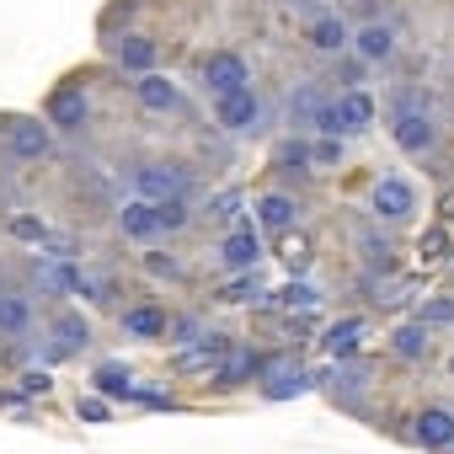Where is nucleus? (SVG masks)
<instances>
[{"mask_svg":"<svg viewBox=\"0 0 454 454\" xmlns=\"http://www.w3.org/2000/svg\"><path fill=\"white\" fill-rule=\"evenodd\" d=\"M390 139H395V150L401 155H433L438 150V123H433V113L427 107H411V102H401L395 107V118H390Z\"/></svg>","mask_w":454,"mask_h":454,"instance_id":"1","label":"nucleus"},{"mask_svg":"<svg viewBox=\"0 0 454 454\" xmlns=\"http://www.w3.org/2000/svg\"><path fill=\"white\" fill-rule=\"evenodd\" d=\"M129 182H134V192H139V198L160 203V198H182V192H187V182H192V171H187L182 160H145V166H134V171H129Z\"/></svg>","mask_w":454,"mask_h":454,"instance_id":"2","label":"nucleus"},{"mask_svg":"<svg viewBox=\"0 0 454 454\" xmlns=\"http://www.w3.org/2000/svg\"><path fill=\"white\" fill-rule=\"evenodd\" d=\"M214 118H219V129H231V134H257L262 129V97H257V86H236V91L214 97Z\"/></svg>","mask_w":454,"mask_h":454,"instance_id":"3","label":"nucleus"},{"mask_svg":"<svg viewBox=\"0 0 454 454\" xmlns=\"http://www.w3.org/2000/svg\"><path fill=\"white\" fill-rule=\"evenodd\" d=\"M369 208H374L385 224H401V219L417 214V187H411L401 171H385V176L374 182V192H369Z\"/></svg>","mask_w":454,"mask_h":454,"instance_id":"4","label":"nucleus"},{"mask_svg":"<svg viewBox=\"0 0 454 454\" xmlns=\"http://www.w3.org/2000/svg\"><path fill=\"white\" fill-rule=\"evenodd\" d=\"M198 75H203V86H208L214 97L236 91V86H252V65H247L236 49H219V54H208V59L198 65Z\"/></svg>","mask_w":454,"mask_h":454,"instance_id":"5","label":"nucleus"},{"mask_svg":"<svg viewBox=\"0 0 454 454\" xmlns=\"http://www.w3.org/2000/svg\"><path fill=\"white\" fill-rule=\"evenodd\" d=\"M91 123V97H86V86H59L54 97H49V129L54 134H81Z\"/></svg>","mask_w":454,"mask_h":454,"instance_id":"6","label":"nucleus"},{"mask_svg":"<svg viewBox=\"0 0 454 454\" xmlns=\"http://www.w3.org/2000/svg\"><path fill=\"white\" fill-rule=\"evenodd\" d=\"M374 97L369 91H358V86H348V91H337L332 97V123H337V139L342 134H369L374 129Z\"/></svg>","mask_w":454,"mask_h":454,"instance_id":"7","label":"nucleus"},{"mask_svg":"<svg viewBox=\"0 0 454 454\" xmlns=\"http://www.w3.org/2000/svg\"><path fill=\"white\" fill-rule=\"evenodd\" d=\"M6 150H12L17 160H43V155L54 150L49 118H12V123H6Z\"/></svg>","mask_w":454,"mask_h":454,"instance_id":"8","label":"nucleus"},{"mask_svg":"<svg viewBox=\"0 0 454 454\" xmlns=\"http://www.w3.org/2000/svg\"><path fill=\"white\" fill-rule=\"evenodd\" d=\"M411 438H417L427 454H449V449H454V411H449V406H422L417 422H411Z\"/></svg>","mask_w":454,"mask_h":454,"instance_id":"9","label":"nucleus"},{"mask_svg":"<svg viewBox=\"0 0 454 454\" xmlns=\"http://www.w3.org/2000/svg\"><path fill=\"white\" fill-rule=\"evenodd\" d=\"M134 102H139L145 113H182V86H176L171 75H160V70H145V75L134 81Z\"/></svg>","mask_w":454,"mask_h":454,"instance_id":"10","label":"nucleus"},{"mask_svg":"<svg viewBox=\"0 0 454 454\" xmlns=\"http://www.w3.org/2000/svg\"><path fill=\"white\" fill-rule=\"evenodd\" d=\"M155 59H160V49H155V38H145V33H123V38L113 43V65L129 70V75L155 70Z\"/></svg>","mask_w":454,"mask_h":454,"instance_id":"11","label":"nucleus"},{"mask_svg":"<svg viewBox=\"0 0 454 454\" xmlns=\"http://www.w3.org/2000/svg\"><path fill=\"white\" fill-rule=\"evenodd\" d=\"M364 65H390L395 59V33L385 27V22H369V27H358L353 33V43H348Z\"/></svg>","mask_w":454,"mask_h":454,"instance_id":"12","label":"nucleus"},{"mask_svg":"<svg viewBox=\"0 0 454 454\" xmlns=\"http://www.w3.org/2000/svg\"><path fill=\"white\" fill-rule=\"evenodd\" d=\"M257 257H262L257 231H231V236L219 241V262L231 268V273H252V268H257Z\"/></svg>","mask_w":454,"mask_h":454,"instance_id":"13","label":"nucleus"},{"mask_svg":"<svg viewBox=\"0 0 454 454\" xmlns=\"http://www.w3.org/2000/svg\"><path fill=\"white\" fill-rule=\"evenodd\" d=\"M49 337H54V358H65V353H81V348H91V321H86L81 310H59Z\"/></svg>","mask_w":454,"mask_h":454,"instance_id":"14","label":"nucleus"},{"mask_svg":"<svg viewBox=\"0 0 454 454\" xmlns=\"http://www.w3.org/2000/svg\"><path fill=\"white\" fill-rule=\"evenodd\" d=\"M118 231H123L129 241H155V236H160L155 203H150V198H129V203L118 208Z\"/></svg>","mask_w":454,"mask_h":454,"instance_id":"15","label":"nucleus"},{"mask_svg":"<svg viewBox=\"0 0 454 454\" xmlns=\"http://www.w3.org/2000/svg\"><path fill=\"white\" fill-rule=\"evenodd\" d=\"M321 102H326V86H321V81H300V86L289 91V102H284L289 129H310L316 113H321Z\"/></svg>","mask_w":454,"mask_h":454,"instance_id":"16","label":"nucleus"},{"mask_svg":"<svg viewBox=\"0 0 454 454\" xmlns=\"http://www.w3.org/2000/svg\"><path fill=\"white\" fill-rule=\"evenodd\" d=\"M0 332L6 337H27L33 332V300L22 289H6V284H0Z\"/></svg>","mask_w":454,"mask_h":454,"instance_id":"17","label":"nucleus"},{"mask_svg":"<svg viewBox=\"0 0 454 454\" xmlns=\"http://www.w3.org/2000/svg\"><path fill=\"white\" fill-rule=\"evenodd\" d=\"M305 38H310V49H321V54H342L348 43H353V33L332 17V12H321V17H310V27H305Z\"/></svg>","mask_w":454,"mask_h":454,"instance_id":"18","label":"nucleus"},{"mask_svg":"<svg viewBox=\"0 0 454 454\" xmlns=\"http://www.w3.org/2000/svg\"><path fill=\"white\" fill-rule=\"evenodd\" d=\"M305 385H310L305 369H289V364H268V369H262V395H268V401H289V395H300Z\"/></svg>","mask_w":454,"mask_h":454,"instance_id":"19","label":"nucleus"},{"mask_svg":"<svg viewBox=\"0 0 454 454\" xmlns=\"http://www.w3.org/2000/svg\"><path fill=\"white\" fill-rule=\"evenodd\" d=\"M123 332L139 337V342H160V337H166V310H155V305H129V310H123Z\"/></svg>","mask_w":454,"mask_h":454,"instance_id":"20","label":"nucleus"},{"mask_svg":"<svg viewBox=\"0 0 454 454\" xmlns=\"http://www.w3.org/2000/svg\"><path fill=\"white\" fill-rule=\"evenodd\" d=\"M91 385H97L102 401H134V374H129L123 364H97Z\"/></svg>","mask_w":454,"mask_h":454,"instance_id":"21","label":"nucleus"},{"mask_svg":"<svg viewBox=\"0 0 454 454\" xmlns=\"http://www.w3.org/2000/svg\"><path fill=\"white\" fill-rule=\"evenodd\" d=\"M262 369H268V364H262L257 353H247V348H241L224 369H214V390H241V385H247L252 374H262Z\"/></svg>","mask_w":454,"mask_h":454,"instance_id":"22","label":"nucleus"},{"mask_svg":"<svg viewBox=\"0 0 454 454\" xmlns=\"http://www.w3.org/2000/svg\"><path fill=\"white\" fill-rule=\"evenodd\" d=\"M257 214H262L268 231H289V224L300 219V203L289 192H268V198H257Z\"/></svg>","mask_w":454,"mask_h":454,"instance_id":"23","label":"nucleus"},{"mask_svg":"<svg viewBox=\"0 0 454 454\" xmlns=\"http://www.w3.org/2000/svg\"><path fill=\"white\" fill-rule=\"evenodd\" d=\"M224 353H231V337H219V332H203V337H198V342H192V348L176 358V364H182V369H203V364H219Z\"/></svg>","mask_w":454,"mask_h":454,"instance_id":"24","label":"nucleus"},{"mask_svg":"<svg viewBox=\"0 0 454 454\" xmlns=\"http://www.w3.org/2000/svg\"><path fill=\"white\" fill-rule=\"evenodd\" d=\"M358 337H364V316H348V321H337V326L326 332V353L342 364V358L358 353Z\"/></svg>","mask_w":454,"mask_h":454,"instance_id":"25","label":"nucleus"},{"mask_svg":"<svg viewBox=\"0 0 454 454\" xmlns=\"http://www.w3.org/2000/svg\"><path fill=\"white\" fill-rule=\"evenodd\" d=\"M395 353H401V358H427V353H433V332H427V321H406V326L395 332Z\"/></svg>","mask_w":454,"mask_h":454,"instance_id":"26","label":"nucleus"},{"mask_svg":"<svg viewBox=\"0 0 454 454\" xmlns=\"http://www.w3.org/2000/svg\"><path fill=\"white\" fill-rule=\"evenodd\" d=\"M332 380H337V385H332V390H337V395H342V401H348V406H358V395H364V390H369V385H364V380H369V364H348V358H342V364H337V374H332Z\"/></svg>","mask_w":454,"mask_h":454,"instance_id":"27","label":"nucleus"},{"mask_svg":"<svg viewBox=\"0 0 454 454\" xmlns=\"http://www.w3.org/2000/svg\"><path fill=\"white\" fill-rule=\"evenodd\" d=\"M155 224H160V236H176V231H187V224H192V208L182 198H160L155 203Z\"/></svg>","mask_w":454,"mask_h":454,"instance_id":"28","label":"nucleus"},{"mask_svg":"<svg viewBox=\"0 0 454 454\" xmlns=\"http://www.w3.org/2000/svg\"><path fill=\"white\" fill-rule=\"evenodd\" d=\"M208 326L198 321V316H166V342H176V348H187V342H198Z\"/></svg>","mask_w":454,"mask_h":454,"instance_id":"29","label":"nucleus"},{"mask_svg":"<svg viewBox=\"0 0 454 454\" xmlns=\"http://www.w3.org/2000/svg\"><path fill=\"white\" fill-rule=\"evenodd\" d=\"M6 231H12L17 241H27V247H43V241H49V224H43V219H27V214H12Z\"/></svg>","mask_w":454,"mask_h":454,"instance_id":"30","label":"nucleus"},{"mask_svg":"<svg viewBox=\"0 0 454 454\" xmlns=\"http://www.w3.org/2000/svg\"><path fill=\"white\" fill-rule=\"evenodd\" d=\"M219 300H224V305H252V300H262V278H257V273H247V278H236L231 289H224Z\"/></svg>","mask_w":454,"mask_h":454,"instance_id":"31","label":"nucleus"},{"mask_svg":"<svg viewBox=\"0 0 454 454\" xmlns=\"http://www.w3.org/2000/svg\"><path fill=\"white\" fill-rule=\"evenodd\" d=\"M278 166H294V171L305 176V171H310V145H305V139H289V145L278 150Z\"/></svg>","mask_w":454,"mask_h":454,"instance_id":"32","label":"nucleus"},{"mask_svg":"<svg viewBox=\"0 0 454 454\" xmlns=\"http://www.w3.org/2000/svg\"><path fill=\"white\" fill-rule=\"evenodd\" d=\"M310 166H342V139H332V134H321V145L310 150Z\"/></svg>","mask_w":454,"mask_h":454,"instance_id":"33","label":"nucleus"},{"mask_svg":"<svg viewBox=\"0 0 454 454\" xmlns=\"http://www.w3.org/2000/svg\"><path fill=\"white\" fill-rule=\"evenodd\" d=\"M145 273H155V278H182L187 268H182L171 252H150V257H145Z\"/></svg>","mask_w":454,"mask_h":454,"instance_id":"34","label":"nucleus"},{"mask_svg":"<svg viewBox=\"0 0 454 454\" xmlns=\"http://www.w3.org/2000/svg\"><path fill=\"white\" fill-rule=\"evenodd\" d=\"M75 417H81V422H107V401H102V395H81V401H75Z\"/></svg>","mask_w":454,"mask_h":454,"instance_id":"35","label":"nucleus"},{"mask_svg":"<svg viewBox=\"0 0 454 454\" xmlns=\"http://www.w3.org/2000/svg\"><path fill=\"white\" fill-rule=\"evenodd\" d=\"M284 305H300V310H310V305H316V289H310V284H289V289H284Z\"/></svg>","mask_w":454,"mask_h":454,"instance_id":"36","label":"nucleus"},{"mask_svg":"<svg viewBox=\"0 0 454 454\" xmlns=\"http://www.w3.org/2000/svg\"><path fill=\"white\" fill-rule=\"evenodd\" d=\"M17 395H49V374H38V369L22 374V380H17Z\"/></svg>","mask_w":454,"mask_h":454,"instance_id":"37","label":"nucleus"},{"mask_svg":"<svg viewBox=\"0 0 454 454\" xmlns=\"http://www.w3.org/2000/svg\"><path fill=\"white\" fill-rule=\"evenodd\" d=\"M208 208H214V219H231V214L241 208V192H236V187H231V192H219V198H214Z\"/></svg>","mask_w":454,"mask_h":454,"instance_id":"38","label":"nucleus"},{"mask_svg":"<svg viewBox=\"0 0 454 454\" xmlns=\"http://www.w3.org/2000/svg\"><path fill=\"white\" fill-rule=\"evenodd\" d=\"M417 252H422V257H443V252H449V236H443V231H427Z\"/></svg>","mask_w":454,"mask_h":454,"instance_id":"39","label":"nucleus"},{"mask_svg":"<svg viewBox=\"0 0 454 454\" xmlns=\"http://www.w3.org/2000/svg\"><path fill=\"white\" fill-rule=\"evenodd\" d=\"M422 321H433V326H443V321H454V305H449V300H433V305L422 310Z\"/></svg>","mask_w":454,"mask_h":454,"instance_id":"40","label":"nucleus"},{"mask_svg":"<svg viewBox=\"0 0 454 454\" xmlns=\"http://www.w3.org/2000/svg\"><path fill=\"white\" fill-rule=\"evenodd\" d=\"M438 214H443V219H454V192H443V203H438Z\"/></svg>","mask_w":454,"mask_h":454,"instance_id":"41","label":"nucleus"}]
</instances>
